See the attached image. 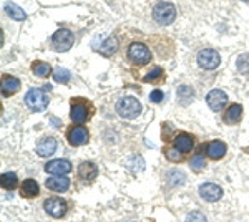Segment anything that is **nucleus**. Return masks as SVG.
<instances>
[{"label":"nucleus","mask_w":249,"mask_h":222,"mask_svg":"<svg viewBox=\"0 0 249 222\" xmlns=\"http://www.w3.org/2000/svg\"><path fill=\"white\" fill-rule=\"evenodd\" d=\"M116 113L122 118L133 120L142 113V103L135 96H124V98H120L118 103H116Z\"/></svg>","instance_id":"nucleus-1"},{"label":"nucleus","mask_w":249,"mask_h":222,"mask_svg":"<svg viewBox=\"0 0 249 222\" xmlns=\"http://www.w3.org/2000/svg\"><path fill=\"white\" fill-rule=\"evenodd\" d=\"M48 103H50V98L47 96V93L43 90H38V88H32V90L27 91L25 95V104L29 106V110L35 111V113H42L47 110Z\"/></svg>","instance_id":"nucleus-2"},{"label":"nucleus","mask_w":249,"mask_h":222,"mask_svg":"<svg viewBox=\"0 0 249 222\" xmlns=\"http://www.w3.org/2000/svg\"><path fill=\"white\" fill-rule=\"evenodd\" d=\"M128 58H130L135 65L143 67L151 62V51L144 43L133 42L130 47H128Z\"/></svg>","instance_id":"nucleus-3"},{"label":"nucleus","mask_w":249,"mask_h":222,"mask_svg":"<svg viewBox=\"0 0 249 222\" xmlns=\"http://www.w3.org/2000/svg\"><path fill=\"white\" fill-rule=\"evenodd\" d=\"M153 18L156 23L160 25H170L173 23V20L176 18V9L173 3L168 2H160L155 5L153 9Z\"/></svg>","instance_id":"nucleus-4"},{"label":"nucleus","mask_w":249,"mask_h":222,"mask_svg":"<svg viewBox=\"0 0 249 222\" xmlns=\"http://www.w3.org/2000/svg\"><path fill=\"white\" fill-rule=\"evenodd\" d=\"M73 42L75 37L68 28H58L52 37V45H53V50L57 51H68L73 47Z\"/></svg>","instance_id":"nucleus-5"},{"label":"nucleus","mask_w":249,"mask_h":222,"mask_svg":"<svg viewBox=\"0 0 249 222\" xmlns=\"http://www.w3.org/2000/svg\"><path fill=\"white\" fill-rule=\"evenodd\" d=\"M198 63L204 70H214V68L219 67L221 56L218 51L213 50V48H203L198 53Z\"/></svg>","instance_id":"nucleus-6"},{"label":"nucleus","mask_w":249,"mask_h":222,"mask_svg":"<svg viewBox=\"0 0 249 222\" xmlns=\"http://www.w3.org/2000/svg\"><path fill=\"white\" fill-rule=\"evenodd\" d=\"M43 209H45L48 216L60 219L67 214V201L60 199V197H48V199L43 201Z\"/></svg>","instance_id":"nucleus-7"},{"label":"nucleus","mask_w":249,"mask_h":222,"mask_svg":"<svg viewBox=\"0 0 249 222\" xmlns=\"http://www.w3.org/2000/svg\"><path fill=\"white\" fill-rule=\"evenodd\" d=\"M88 139H90V133L85 126H71L68 128L67 131V141L70 146H83V144L88 143Z\"/></svg>","instance_id":"nucleus-8"},{"label":"nucleus","mask_w":249,"mask_h":222,"mask_svg":"<svg viewBox=\"0 0 249 222\" xmlns=\"http://www.w3.org/2000/svg\"><path fill=\"white\" fill-rule=\"evenodd\" d=\"M90 118V111H88V103L80 102V100H71L70 106V120L77 124H82Z\"/></svg>","instance_id":"nucleus-9"},{"label":"nucleus","mask_w":249,"mask_h":222,"mask_svg":"<svg viewBox=\"0 0 249 222\" xmlns=\"http://www.w3.org/2000/svg\"><path fill=\"white\" fill-rule=\"evenodd\" d=\"M199 196L206 203H216L223 197V189L214 183H204L199 186Z\"/></svg>","instance_id":"nucleus-10"},{"label":"nucleus","mask_w":249,"mask_h":222,"mask_svg":"<svg viewBox=\"0 0 249 222\" xmlns=\"http://www.w3.org/2000/svg\"><path fill=\"white\" fill-rule=\"evenodd\" d=\"M206 103L213 111H221L228 103V95L223 90H211L206 95Z\"/></svg>","instance_id":"nucleus-11"},{"label":"nucleus","mask_w":249,"mask_h":222,"mask_svg":"<svg viewBox=\"0 0 249 222\" xmlns=\"http://www.w3.org/2000/svg\"><path fill=\"white\" fill-rule=\"evenodd\" d=\"M71 171V164L67 159H53L45 164V172L52 176H65Z\"/></svg>","instance_id":"nucleus-12"},{"label":"nucleus","mask_w":249,"mask_h":222,"mask_svg":"<svg viewBox=\"0 0 249 222\" xmlns=\"http://www.w3.org/2000/svg\"><path fill=\"white\" fill-rule=\"evenodd\" d=\"M35 151H37V154L40 157L52 156L55 151H57V139H55L53 136H45V138H42V139L38 141Z\"/></svg>","instance_id":"nucleus-13"},{"label":"nucleus","mask_w":249,"mask_h":222,"mask_svg":"<svg viewBox=\"0 0 249 222\" xmlns=\"http://www.w3.org/2000/svg\"><path fill=\"white\" fill-rule=\"evenodd\" d=\"M45 186L50 189V191L60 192V194H62V192L68 191V188H70V179L65 176H52L45 181Z\"/></svg>","instance_id":"nucleus-14"},{"label":"nucleus","mask_w":249,"mask_h":222,"mask_svg":"<svg viewBox=\"0 0 249 222\" xmlns=\"http://www.w3.org/2000/svg\"><path fill=\"white\" fill-rule=\"evenodd\" d=\"M96 176H98V168H96V164L91 163V161H83L78 166V177L82 181H85V183L93 181Z\"/></svg>","instance_id":"nucleus-15"},{"label":"nucleus","mask_w":249,"mask_h":222,"mask_svg":"<svg viewBox=\"0 0 249 222\" xmlns=\"http://www.w3.org/2000/svg\"><path fill=\"white\" fill-rule=\"evenodd\" d=\"M173 146L179 149L181 153H190L195 146V139H193L190 133H178L173 139Z\"/></svg>","instance_id":"nucleus-16"},{"label":"nucleus","mask_w":249,"mask_h":222,"mask_svg":"<svg viewBox=\"0 0 249 222\" xmlns=\"http://www.w3.org/2000/svg\"><path fill=\"white\" fill-rule=\"evenodd\" d=\"M228 148L223 141H211L210 144L206 146V154L210 159H214V161H219L223 159L224 154H226Z\"/></svg>","instance_id":"nucleus-17"},{"label":"nucleus","mask_w":249,"mask_h":222,"mask_svg":"<svg viewBox=\"0 0 249 222\" xmlns=\"http://www.w3.org/2000/svg\"><path fill=\"white\" fill-rule=\"evenodd\" d=\"M241 118H243V106L238 103H232L226 111H224V123L226 124H238Z\"/></svg>","instance_id":"nucleus-18"},{"label":"nucleus","mask_w":249,"mask_h":222,"mask_svg":"<svg viewBox=\"0 0 249 222\" xmlns=\"http://www.w3.org/2000/svg\"><path fill=\"white\" fill-rule=\"evenodd\" d=\"M20 80L15 78V76H10V75H3L2 76V95L3 96H10L14 93L18 91L20 88Z\"/></svg>","instance_id":"nucleus-19"},{"label":"nucleus","mask_w":249,"mask_h":222,"mask_svg":"<svg viewBox=\"0 0 249 222\" xmlns=\"http://www.w3.org/2000/svg\"><path fill=\"white\" fill-rule=\"evenodd\" d=\"M20 194H22L23 197H27V199H30V197H37L40 194L38 183L34 179H25L22 184H20Z\"/></svg>","instance_id":"nucleus-20"},{"label":"nucleus","mask_w":249,"mask_h":222,"mask_svg":"<svg viewBox=\"0 0 249 222\" xmlns=\"http://www.w3.org/2000/svg\"><path fill=\"white\" fill-rule=\"evenodd\" d=\"M116 50H118V40L113 38V37L107 38L105 42L100 45V48H98L100 53L105 55V56H111L113 53H116Z\"/></svg>","instance_id":"nucleus-21"},{"label":"nucleus","mask_w":249,"mask_h":222,"mask_svg":"<svg viewBox=\"0 0 249 222\" xmlns=\"http://www.w3.org/2000/svg\"><path fill=\"white\" fill-rule=\"evenodd\" d=\"M5 12H7V15H9L10 18L17 20V22H22V20L27 18L25 12L20 9L18 5H15V3H12V2H7L5 3Z\"/></svg>","instance_id":"nucleus-22"},{"label":"nucleus","mask_w":249,"mask_h":222,"mask_svg":"<svg viewBox=\"0 0 249 222\" xmlns=\"http://www.w3.org/2000/svg\"><path fill=\"white\" fill-rule=\"evenodd\" d=\"M0 183H2V188L7 189V191H12L18 186V177L15 172H3L2 177H0Z\"/></svg>","instance_id":"nucleus-23"},{"label":"nucleus","mask_w":249,"mask_h":222,"mask_svg":"<svg viewBox=\"0 0 249 222\" xmlns=\"http://www.w3.org/2000/svg\"><path fill=\"white\" fill-rule=\"evenodd\" d=\"M32 71L38 78H47L52 73V67L47 62H34L32 63Z\"/></svg>","instance_id":"nucleus-24"},{"label":"nucleus","mask_w":249,"mask_h":222,"mask_svg":"<svg viewBox=\"0 0 249 222\" xmlns=\"http://www.w3.org/2000/svg\"><path fill=\"white\" fill-rule=\"evenodd\" d=\"M193 98V90L188 85H183V86L178 88V100L181 102L183 104H188L190 100Z\"/></svg>","instance_id":"nucleus-25"},{"label":"nucleus","mask_w":249,"mask_h":222,"mask_svg":"<svg viewBox=\"0 0 249 222\" xmlns=\"http://www.w3.org/2000/svg\"><path fill=\"white\" fill-rule=\"evenodd\" d=\"M53 78H55V82H58V83H68L71 75L67 68H57V70L53 71Z\"/></svg>","instance_id":"nucleus-26"},{"label":"nucleus","mask_w":249,"mask_h":222,"mask_svg":"<svg viewBox=\"0 0 249 222\" xmlns=\"http://www.w3.org/2000/svg\"><path fill=\"white\" fill-rule=\"evenodd\" d=\"M204 166H206V161H204V157H203V156H195V157H193V159L190 161V168L193 169V171H196V172L203 171Z\"/></svg>","instance_id":"nucleus-27"},{"label":"nucleus","mask_w":249,"mask_h":222,"mask_svg":"<svg viewBox=\"0 0 249 222\" xmlns=\"http://www.w3.org/2000/svg\"><path fill=\"white\" fill-rule=\"evenodd\" d=\"M164 154H166L168 159L173 161V163H179V161L183 159V153L179 151V149H176L175 146L170 148V149H166V151H164Z\"/></svg>","instance_id":"nucleus-28"},{"label":"nucleus","mask_w":249,"mask_h":222,"mask_svg":"<svg viewBox=\"0 0 249 222\" xmlns=\"http://www.w3.org/2000/svg\"><path fill=\"white\" fill-rule=\"evenodd\" d=\"M163 78V68L161 67H155L146 76H144V82H156V80Z\"/></svg>","instance_id":"nucleus-29"},{"label":"nucleus","mask_w":249,"mask_h":222,"mask_svg":"<svg viewBox=\"0 0 249 222\" xmlns=\"http://www.w3.org/2000/svg\"><path fill=\"white\" fill-rule=\"evenodd\" d=\"M238 70L241 73H248L249 71V53L241 55L238 58Z\"/></svg>","instance_id":"nucleus-30"},{"label":"nucleus","mask_w":249,"mask_h":222,"mask_svg":"<svg viewBox=\"0 0 249 222\" xmlns=\"http://www.w3.org/2000/svg\"><path fill=\"white\" fill-rule=\"evenodd\" d=\"M186 222H208V219L201 211H193L188 214Z\"/></svg>","instance_id":"nucleus-31"},{"label":"nucleus","mask_w":249,"mask_h":222,"mask_svg":"<svg viewBox=\"0 0 249 222\" xmlns=\"http://www.w3.org/2000/svg\"><path fill=\"white\" fill-rule=\"evenodd\" d=\"M163 98H164V95H163L161 90H153L150 93V102L151 103H161Z\"/></svg>","instance_id":"nucleus-32"},{"label":"nucleus","mask_w":249,"mask_h":222,"mask_svg":"<svg viewBox=\"0 0 249 222\" xmlns=\"http://www.w3.org/2000/svg\"><path fill=\"white\" fill-rule=\"evenodd\" d=\"M52 123H53V126H55V128H58V126H60V124H62V121H58V120L52 118Z\"/></svg>","instance_id":"nucleus-33"},{"label":"nucleus","mask_w":249,"mask_h":222,"mask_svg":"<svg viewBox=\"0 0 249 222\" xmlns=\"http://www.w3.org/2000/svg\"><path fill=\"white\" fill-rule=\"evenodd\" d=\"M243 2H246V3H249V0H243Z\"/></svg>","instance_id":"nucleus-34"},{"label":"nucleus","mask_w":249,"mask_h":222,"mask_svg":"<svg viewBox=\"0 0 249 222\" xmlns=\"http://www.w3.org/2000/svg\"><path fill=\"white\" fill-rule=\"evenodd\" d=\"M248 153H249V148H248Z\"/></svg>","instance_id":"nucleus-35"}]
</instances>
